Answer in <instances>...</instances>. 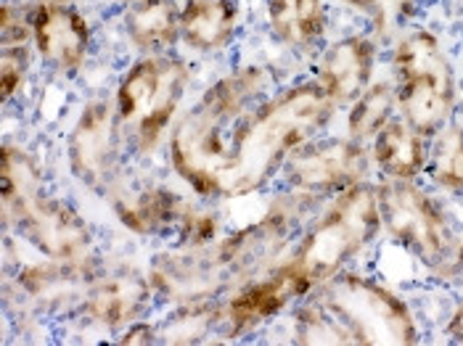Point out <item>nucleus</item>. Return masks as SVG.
<instances>
[{"instance_id": "nucleus-1", "label": "nucleus", "mask_w": 463, "mask_h": 346, "mask_svg": "<svg viewBox=\"0 0 463 346\" xmlns=\"http://www.w3.org/2000/svg\"><path fill=\"white\" fill-rule=\"evenodd\" d=\"M326 201L281 188L257 220L207 246H167L151 265L148 280L159 302L175 307L204 299H225L251 277L288 257L297 238Z\"/></svg>"}, {"instance_id": "nucleus-2", "label": "nucleus", "mask_w": 463, "mask_h": 346, "mask_svg": "<svg viewBox=\"0 0 463 346\" xmlns=\"http://www.w3.org/2000/svg\"><path fill=\"white\" fill-rule=\"evenodd\" d=\"M336 111L313 77L265 96L231 136L220 199H250L270 188L302 145L326 136Z\"/></svg>"}, {"instance_id": "nucleus-3", "label": "nucleus", "mask_w": 463, "mask_h": 346, "mask_svg": "<svg viewBox=\"0 0 463 346\" xmlns=\"http://www.w3.org/2000/svg\"><path fill=\"white\" fill-rule=\"evenodd\" d=\"M276 74L262 64H244L207 85L178 117L167 159L180 182L202 201L220 199V177L236 125L265 96L273 93Z\"/></svg>"}, {"instance_id": "nucleus-4", "label": "nucleus", "mask_w": 463, "mask_h": 346, "mask_svg": "<svg viewBox=\"0 0 463 346\" xmlns=\"http://www.w3.org/2000/svg\"><path fill=\"white\" fill-rule=\"evenodd\" d=\"M194 67L178 53H143L128 64L114 88V108L136 159L154 156L183 114Z\"/></svg>"}, {"instance_id": "nucleus-5", "label": "nucleus", "mask_w": 463, "mask_h": 346, "mask_svg": "<svg viewBox=\"0 0 463 346\" xmlns=\"http://www.w3.org/2000/svg\"><path fill=\"white\" fill-rule=\"evenodd\" d=\"M379 233L384 230L376 185L357 182L316 211L286 259L316 291L368 251Z\"/></svg>"}, {"instance_id": "nucleus-6", "label": "nucleus", "mask_w": 463, "mask_h": 346, "mask_svg": "<svg viewBox=\"0 0 463 346\" xmlns=\"http://www.w3.org/2000/svg\"><path fill=\"white\" fill-rule=\"evenodd\" d=\"M390 70L397 88L400 117L431 138L456 119L458 77L439 35L427 27H411L392 42Z\"/></svg>"}, {"instance_id": "nucleus-7", "label": "nucleus", "mask_w": 463, "mask_h": 346, "mask_svg": "<svg viewBox=\"0 0 463 346\" xmlns=\"http://www.w3.org/2000/svg\"><path fill=\"white\" fill-rule=\"evenodd\" d=\"M313 294L345 328L350 344L411 346L421 341L419 320L408 302L376 277L347 267Z\"/></svg>"}, {"instance_id": "nucleus-8", "label": "nucleus", "mask_w": 463, "mask_h": 346, "mask_svg": "<svg viewBox=\"0 0 463 346\" xmlns=\"http://www.w3.org/2000/svg\"><path fill=\"white\" fill-rule=\"evenodd\" d=\"M376 193L387 238L439 273L461 241L445 204L419 180H382Z\"/></svg>"}, {"instance_id": "nucleus-9", "label": "nucleus", "mask_w": 463, "mask_h": 346, "mask_svg": "<svg viewBox=\"0 0 463 346\" xmlns=\"http://www.w3.org/2000/svg\"><path fill=\"white\" fill-rule=\"evenodd\" d=\"M5 225L14 222L19 238L40 257L53 262H90L93 230L88 220L67 199L37 188L19 199L3 201Z\"/></svg>"}, {"instance_id": "nucleus-10", "label": "nucleus", "mask_w": 463, "mask_h": 346, "mask_svg": "<svg viewBox=\"0 0 463 346\" xmlns=\"http://www.w3.org/2000/svg\"><path fill=\"white\" fill-rule=\"evenodd\" d=\"M371 151L365 143L350 136H321L302 145L279 177L281 188L291 193L328 201L357 182H368Z\"/></svg>"}, {"instance_id": "nucleus-11", "label": "nucleus", "mask_w": 463, "mask_h": 346, "mask_svg": "<svg viewBox=\"0 0 463 346\" xmlns=\"http://www.w3.org/2000/svg\"><path fill=\"white\" fill-rule=\"evenodd\" d=\"M130 154L125 130L119 125L114 98H90L77 111L67 136L70 174L93 193H104L109 182L122 173Z\"/></svg>"}, {"instance_id": "nucleus-12", "label": "nucleus", "mask_w": 463, "mask_h": 346, "mask_svg": "<svg viewBox=\"0 0 463 346\" xmlns=\"http://www.w3.org/2000/svg\"><path fill=\"white\" fill-rule=\"evenodd\" d=\"M313 288L294 270L288 259H281L262 276L251 277L241 288L228 294L220 304V336L225 341L250 336L288 307L310 296Z\"/></svg>"}, {"instance_id": "nucleus-13", "label": "nucleus", "mask_w": 463, "mask_h": 346, "mask_svg": "<svg viewBox=\"0 0 463 346\" xmlns=\"http://www.w3.org/2000/svg\"><path fill=\"white\" fill-rule=\"evenodd\" d=\"M104 196L117 222L136 238H162L175 233L185 209L191 207L175 188L141 174H125V167L109 182Z\"/></svg>"}, {"instance_id": "nucleus-14", "label": "nucleus", "mask_w": 463, "mask_h": 346, "mask_svg": "<svg viewBox=\"0 0 463 346\" xmlns=\"http://www.w3.org/2000/svg\"><path fill=\"white\" fill-rule=\"evenodd\" d=\"M93 48L90 19L74 5L37 3L33 8V51L56 74H77Z\"/></svg>"}, {"instance_id": "nucleus-15", "label": "nucleus", "mask_w": 463, "mask_h": 346, "mask_svg": "<svg viewBox=\"0 0 463 346\" xmlns=\"http://www.w3.org/2000/svg\"><path fill=\"white\" fill-rule=\"evenodd\" d=\"M376 67L379 40L371 33H350L326 45L313 70V79L336 108H347L373 82Z\"/></svg>"}, {"instance_id": "nucleus-16", "label": "nucleus", "mask_w": 463, "mask_h": 346, "mask_svg": "<svg viewBox=\"0 0 463 346\" xmlns=\"http://www.w3.org/2000/svg\"><path fill=\"white\" fill-rule=\"evenodd\" d=\"M156 302L148 276L136 270H117L93 280L82 296L85 317L107 331H125L136 320H143Z\"/></svg>"}, {"instance_id": "nucleus-17", "label": "nucleus", "mask_w": 463, "mask_h": 346, "mask_svg": "<svg viewBox=\"0 0 463 346\" xmlns=\"http://www.w3.org/2000/svg\"><path fill=\"white\" fill-rule=\"evenodd\" d=\"M241 30L239 0H185L180 5V42L202 56L233 48Z\"/></svg>"}, {"instance_id": "nucleus-18", "label": "nucleus", "mask_w": 463, "mask_h": 346, "mask_svg": "<svg viewBox=\"0 0 463 346\" xmlns=\"http://www.w3.org/2000/svg\"><path fill=\"white\" fill-rule=\"evenodd\" d=\"M368 151L371 164L379 170L382 180H419L427 173L429 138L411 127L400 114L368 143Z\"/></svg>"}, {"instance_id": "nucleus-19", "label": "nucleus", "mask_w": 463, "mask_h": 346, "mask_svg": "<svg viewBox=\"0 0 463 346\" xmlns=\"http://www.w3.org/2000/svg\"><path fill=\"white\" fill-rule=\"evenodd\" d=\"M265 24L288 51H313L328 30L326 0H265Z\"/></svg>"}, {"instance_id": "nucleus-20", "label": "nucleus", "mask_w": 463, "mask_h": 346, "mask_svg": "<svg viewBox=\"0 0 463 346\" xmlns=\"http://www.w3.org/2000/svg\"><path fill=\"white\" fill-rule=\"evenodd\" d=\"M122 33L138 56L170 53L180 42V5L175 0L133 3L122 16Z\"/></svg>"}, {"instance_id": "nucleus-21", "label": "nucleus", "mask_w": 463, "mask_h": 346, "mask_svg": "<svg viewBox=\"0 0 463 346\" xmlns=\"http://www.w3.org/2000/svg\"><path fill=\"white\" fill-rule=\"evenodd\" d=\"M90 276V265L88 262H53L45 259L43 265H30L22 270L19 283L27 291V296H33L43 304H61L77 296H85L88 288L93 285L96 277Z\"/></svg>"}, {"instance_id": "nucleus-22", "label": "nucleus", "mask_w": 463, "mask_h": 346, "mask_svg": "<svg viewBox=\"0 0 463 346\" xmlns=\"http://www.w3.org/2000/svg\"><path fill=\"white\" fill-rule=\"evenodd\" d=\"M400 114L397 88L392 79H373L353 104L345 108V136L360 143H371Z\"/></svg>"}, {"instance_id": "nucleus-23", "label": "nucleus", "mask_w": 463, "mask_h": 346, "mask_svg": "<svg viewBox=\"0 0 463 346\" xmlns=\"http://www.w3.org/2000/svg\"><path fill=\"white\" fill-rule=\"evenodd\" d=\"M424 177L434 191L463 199V122L450 119L429 138Z\"/></svg>"}, {"instance_id": "nucleus-24", "label": "nucleus", "mask_w": 463, "mask_h": 346, "mask_svg": "<svg viewBox=\"0 0 463 346\" xmlns=\"http://www.w3.org/2000/svg\"><path fill=\"white\" fill-rule=\"evenodd\" d=\"M220 304H222V299L175 304L173 314L159 325V341H165V344L207 341L213 331H220Z\"/></svg>"}, {"instance_id": "nucleus-25", "label": "nucleus", "mask_w": 463, "mask_h": 346, "mask_svg": "<svg viewBox=\"0 0 463 346\" xmlns=\"http://www.w3.org/2000/svg\"><path fill=\"white\" fill-rule=\"evenodd\" d=\"M339 5L360 14L371 35L376 40H397L411 24L416 22L421 11V0H336Z\"/></svg>"}, {"instance_id": "nucleus-26", "label": "nucleus", "mask_w": 463, "mask_h": 346, "mask_svg": "<svg viewBox=\"0 0 463 346\" xmlns=\"http://www.w3.org/2000/svg\"><path fill=\"white\" fill-rule=\"evenodd\" d=\"M291 339L297 344H350L345 328L334 320V314L316 299V294L305 296L291 323Z\"/></svg>"}, {"instance_id": "nucleus-27", "label": "nucleus", "mask_w": 463, "mask_h": 346, "mask_svg": "<svg viewBox=\"0 0 463 346\" xmlns=\"http://www.w3.org/2000/svg\"><path fill=\"white\" fill-rule=\"evenodd\" d=\"M37 188H45L43 182V164L37 162L33 151L24 145L5 143L0 156V193L3 201L19 199L24 193H33Z\"/></svg>"}, {"instance_id": "nucleus-28", "label": "nucleus", "mask_w": 463, "mask_h": 346, "mask_svg": "<svg viewBox=\"0 0 463 346\" xmlns=\"http://www.w3.org/2000/svg\"><path fill=\"white\" fill-rule=\"evenodd\" d=\"M33 45H0V96L3 104L19 98L33 71Z\"/></svg>"}, {"instance_id": "nucleus-29", "label": "nucleus", "mask_w": 463, "mask_h": 346, "mask_svg": "<svg viewBox=\"0 0 463 346\" xmlns=\"http://www.w3.org/2000/svg\"><path fill=\"white\" fill-rule=\"evenodd\" d=\"M220 230H222L220 214L213 207L191 204L175 228V243L178 246H207L220 238Z\"/></svg>"}, {"instance_id": "nucleus-30", "label": "nucleus", "mask_w": 463, "mask_h": 346, "mask_svg": "<svg viewBox=\"0 0 463 346\" xmlns=\"http://www.w3.org/2000/svg\"><path fill=\"white\" fill-rule=\"evenodd\" d=\"M33 8H24L14 0H3L0 45H33Z\"/></svg>"}, {"instance_id": "nucleus-31", "label": "nucleus", "mask_w": 463, "mask_h": 346, "mask_svg": "<svg viewBox=\"0 0 463 346\" xmlns=\"http://www.w3.org/2000/svg\"><path fill=\"white\" fill-rule=\"evenodd\" d=\"M156 341H159V325L148 323L146 317L119 331V344H156Z\"/></svg>"}, {"instance_id": "nucleus-32", "label": "nucleus", "mask_w": 463, "mask_h": 346, "mask_svg": "<svg viewBox=\"0 0 463 346\" xmlns=\"http://www.w3.org/2000/svg\"><path fill=\"white\" fill-rule=\"evenodd\" d=\"M448 336H450L456 344H463V299L453 307L450 317H448Z\"/></svg>"}, {"instance_id": "nucleus-33", "label": "nucleus", "mask_w": 463, "mask_h": 346, "mask_svg": "<svg viewBox=\"0 0 463 346\" xmlns=\"http://www.w3.org/2000/svg\"><path fill=\"white\" fill-rule=\"evenodd\" d=\"M445 277H453V280H463V238L458 241V248L453 254V259L439 270Z\"/></svg>"}, {"instance_id": "nucleus-34", "label": "nucleus", "mask_w": 463, "mask_h": 346, "mask_svg": "<svg viewBox=\"0 0 463 346\" xmlns=\"http://www.w3.org/2000/svg\"><path fill=\"white\" fill-rule=\"evenodd\" d=\"M40 3H51V5H70L74 0H40Z\"/></svg>"}, {"instance_id": "nucleus-35", "label": "nucleus", "mask_w": 463, "mask_h": 346, "mask_svg": "<svg viewBox=\"0 0 463 346\" xmlns=\"http://www.w3.org/2000/svg\"><path fill=\"white\" fill-rule=\"evenodd\" d=\"M122 5H133V3H141V0H119Z\"/></svg>"}]
</instances>
